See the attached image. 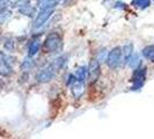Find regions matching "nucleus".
Here are the masks:
<instances>
[{
  "mask_svg": "<svg viewBox=\"0 0 154 139\" xmlns=\"http://www.w3.org/2000/svg\"><path fill=\"white\" fill-rule=\"evenodd\" d=\"M146 67L136 69L134 73H133V77H132V81L134 82L131 88L132 91H138L144 86L145 79H146Z\"/></svg>",
  "mask_w": 154,
  "mask_h": 139,
  "instance_id": "f03ea898",
  "label": "nucleus"
},
{
  "mask_svg": "<svg viewBox=\"0 0 154 139\" xmlns=\"http://www.w3.org/2000/svg\"><path fill=\"white\" fill-rule=\"evenodd\" d=\"M75 80H77V77H75V76H73V74H69V80H67V85H69V86L72 85V84H73Z\"/></svg>",
  "mask_w": 154,
  "mask_h": 139,
  "instance_id": "412c9836",
  "label": "nucleus"
},
{
  "mask_svg": "<svg viewBox=\"0 0 154 139\" xmlns=\"http://www.w3.org/2000/svg\"><path fill=\"white\" fill-rule=\"evenodd\" d=\"M11 5V0H0V11L6 9Z\"/></svg>",
  "mask_w": 154,
  "mask_h": 139,
  "instance_id": "6ab92c4d",
  "label": "nucleus"
},
{
  "mask_svg": "<svg viewBox=\"0 0 154 139\" xmlns=\"http://www.w3.org/2000/svg\"><path fill=\"white\" fill-rule=\"evenodd\" d=\"M143 56L151 60V62H154V45H147L143 49Z\"/></svg>",
  "mask_w": 154,
  "mask_h": 139,
  "instance_id": "1a4fd4ad",
  "label": "nucleus"
},
{
  "mask_svg": "<svg viewBox=\"0 0 154 139\" xmlns=\"http://www.w3.org/2000/svg\"><path fill=\"white\" fill-rule=\"evenodd\" d=\"M128 63H129V66L131 67V69H138L139 66H140V64H141V60H140V58H139V56L137 54H131V57L129 58V60H128Z\"/></svg>",
  "mask_w": 154,
  "mask_h": 139,
  "instance_id": "9b49d317",
  "label": "nucleus"
},
{
  "mask_svg": "<svg viewBox=\"0 0 154 139\" xmlns=\"http://www.w3.org/2000/svg\"><path fill=\"white\" fill-rule=\"evenodd\" d=\"M54 70L49 65L48 67L45 69H43L42 71H39L38 74H37V81L41 82V84H46V82H49L52 78L54 77Z\"/></svg>",
  "mask_w": 154,
  "mask_h": 139,
  "instance_id": "423d86ee",
  "label": "nucleus"
},
{
  "mask_svg": "<svg viewBox=\"0 0 154 139\" xmlns=\"http://www.w3.org/2000/svg\"><path fill=\"white\" fill-rule=\"evenodd\" d=\"M19 12L21 14H23V15L31 16L34 14V12H35V8L32 7L30 4H28V2H23V4H21V6L19 7Z\"/></svg>",
  "mask_w": 154,
  "mask_h": 139,
  "instance_id": "6e6552de",
  "label": "nucleus"
},
{
  "mask_svg": "<svg viewBox=\"0 0 154 139\" xmlns=\"http://www.w3.org/2000/svg\"><path fill=\"white\" fill-rule=\"evenodd\" d=\"M11 16H12V12L11 11H8L7 8L6 9H1L0 11V24L6 22Z\"/></svg>",
  "mask_w": 154,
  "mask_h": 139,
  "instance_id": "4468645a",
  "label": "nucleus"
},
{
  "mask_svg": "<svg viewBox=\"0 0 154 139\" xmlns=\"http://www.w3.org/2000/svg\"><path fill=\"white\" fill-rule=\"evenodd\" d=\"M122 54H124L125 62H128V60H129V58L131 57V54H132V44L131 43H129V44H126V45L124 46Z\"/></svg>",
  "mask_w": 154,
  "mask_h": 139,
  "instance_id": "dca6fc26",
  "label": "nucleus"
},
{
  "mask_svg": "<svg viewBox=\"0 0 154 139\" xmlns=\"http://www.w3.org/2000/svg\"><path fill=\"white\" fill-rule=\"evenodd\" d=\"M71 92L73 94V96L75 99H80L82 96V94L85 92V85H84V81H80V80H75L72 85H71Z\"/></svg>",
  "mask_w": 154,
  "mask_h": 139,
  "instance_id": "0eeeda50",
  "label": "nucleus"
},
{
  "mask_svg": "<svg viewBox=\"0 0 154 139\" xmlns=\"http://www.w3.org/2000/svg\"><path fill=\"white\" fill-rule=\"evenodd\" d=\"M0 88H1V81H0Z\"/></svg>",
  "mask_w": 154,
  "mask_h": 139,
  "instance_id": "5701e85b",
  "label": "nucleus"
},
{
  "mask_svg": "<svg viewBox=\"0 0 154 139\" xmlns=\"http://www.w3.org/2000/svg\"><path fill=\"white\" fill-rule=\"evenodd\" d=\"M39 48H41V43H39V41H37V39L32 41V42L30 43V45H29L28 56H29V57H34V56L39 51Z\"/></svg>",
  "mask_w": 154,
  "mask_h": 139,
  "instance_id": "9d476101",
  "label": "nucleus"
},
{
  "mask_svg": "<svg viewBox=\"0 0 154 139\" xmlns=\"http://www.w3.org/2000/svg\"><path fill=\"white\" fill-rule=\"evenodd\" d=\"M149 4H151V0H134L133 1V5L137 6L138 8H141V9L147 8L149 6Z\"/></svg>",
  "mask_w": 154,
  "mask_h": 139,
  "instance_id": "f3484780",
  "label": "nucleus"
},
{
  "mask_svg": "<svg viewBox=\"0 0 154 139\" xmlns=\"http://www.w3.org/2000/svg\"><path fill=\"white\" fill-rule=\"evenodd\" d=\"M65 57H59V58H57L56 60H54V62L50 64V66L52 67V69L54 70V72H57L58 70H60L64 66V64H65Z\"/></svg>",
  "mask_w": 154,
  "mask_h": 139,
  "instance_id": "ddd939ff",
  "label": "nucleus"
},
{
  "mask_svg": "<svg viewBox=\"0 0 154 139\" xmlns=\"http://www.w3.org/2000/svg\"><path fill=\"white\" fill-rule=\"evenodd\" d=\"M106 54H107V50H104V49H103V50L101 51V56L99 57V60H106V58H104V56H106Z\"/></svg>",
  "mask_w": 154,
  "mask_h": 139,
  "instance_id": "4be33fe9",
  "label": "nucleus"
},
{
  "mask_svg": "<svg viewBox=\"0 0 154 139\" xmlns=\"http://www.w3.org/2000/svg\"><path fill=\"white\" fill-rule=\"evenodd\" d=\"M31 66H32V60L30 59V57H28V58H26V59H24V62L22 63V65H21V70H22V71H28Z\"/></svg>",
  "mask_w": 154,
  "mask_h": 139,
  "instance_id": "a211bd4d",
  "label": "nucleus"
},
{
  "mask_svg": "<svg viewBox=\"0 0 154 139\" xmlns=\"http://www.w3.org/2000/svg\"><path fill=\"white\" fill-rule=\"evenodd\" d=\"M57 1H62V0H57Z\"/></svg>",
  "mask_w": 154,
  "mask_h": 139,
  "instance_id": "b1692460",
  "label": "nucleus"
},
{
  "mask_svg": "<svg viewBox=\"0 0 154 139\" xmlns=\"http://www.w3.org/2000/svg\"><path fill=\"white\" fill-rule=\"evenodd\" d=\"M57 2H58L57 0H39L38 7L41 9H43V8H54Z\"/></svg>",
  "mask_w": 154,
  "mask_h": 139,
  "instance_id": "f8f14e48",
  "label": "nucleus"
},
{
  "mask_svg": "<svg viewBox=\"0 0 154 139\" xmlns=\"http://www.w3.org/2000/svg\"><path fill=\"white\" fill-rule=\"evenodd\" d=\"M75 77H77L78 80H80V81H84L87 77V70L86 67L84 66H81V67H79L77 70V73H75Z\"/></svg>",
  "mask_w": 154,
  "mask_h": 139,
  "instance_id": "2eb2a0df",
  "label": "nucleus"
},
{
  "mask_svg": "<svg viewBox=\"0 0 154 139\" xmlns=\"http://www.w3.org/2000/svg\"><path fill=\"white\" fill-rule=\"evenodd\" d=\"M121 58H122V49L117 46L109 52L106 60H107V64L110 69H116L121 63Z\"/></svg>",
  "mask_w": 154,
  "mask_h": 139,
  "instance_id": "7ed1b4c3",
  "label": "nucleus"
},
{
  "mask_svg": "<svg viewBox=\"0 0 154 139\" xmlns=\"http://www.w3.org/2000/svg\"><path fill=\"white\" fill-rule=\"evenodd\" d=\"M54 8H43V9H41V12L38 13V15H37L35 22H34V28L42 27L48 21V19L54 14Z\"/></svg>",
  "mask_w": 154,
  "mask_h": 139,
  "instance_id": "39448f33",
  "label": "nucleus"
},
{
  "mask_svg": "<svg viewBox=\"0 0 154 139\" xmlns=\"http://www.w3.org/2000/svg\"><path fill=\"white\" fill-rule=\"evenodd\" d=\"M87 73H88V82L91 85L96 82V80L100 77V63H99V60H95V59L91 60Z\"/></svg>",
  "mask_w": 154,
  "mask_h": 139,
  "instance_id": "20e7f679",
  "label": "nucleus"
},
{
  "mask_svg": "<svg viewBox=\"0 0 154 139\" xmlns=\"http://www.w3.org/2000/svg\"><path fill=\"white\" fill-rule=\"evenodd\" d=\"M5 49L8 50V51H12L13 50V41L12 39H9V41H7L5 43Z\"/></svg>",
  "mask_w": 154,
  "mask_h": 139,
  "instance_id": "aec40b11",
  "label": "nucleus"
},
{
  "mask_svg": "<svg viewBox=\"0 0 154 139\" xmlns=\"http://www.w3.org/2000/svg\"><path fill=\"white\" fill-rule=\"evenodd\" d=\"M62 45V39L58 34H50L44 41L43 49L45 52H54L56 50H58Z\"/></svg>",
  "mask_w": 154,
  "mask_h": 139,
  "instance_id": "f257e3e1",
  "label": "nucleus"
}]
</instances>
